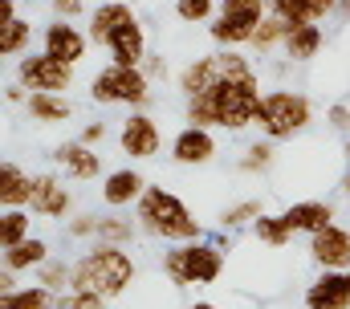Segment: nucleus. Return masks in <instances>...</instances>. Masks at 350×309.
<instances>
[{"label": "nucleus", "mask_w": 350, "mask_h": 309, "mask_svg": "<svg viewBox=\"0 0 350 309\" xmlns=\"http://www.w3.org/2000/svg\"><path fill=\"white\" fill-rule=\"evenodd\" d=\"M261 77H224L216 85H208L204 94L187 98V122L191 126H224V131H245L257 126V110H261Z\"/></svg>", "instance_id": "obj_1"}, {"label": "nucleus", "mask_w": 350, "mask_h": 309, "mask_svg": "<svg viewBox=\"0 0 350 309\" xmlns=\"http://www.w3.org/2000/svg\"><path fill=\"white\" fill-rule=\"evenodd\" d=\"M135 285V260L122 244H98L74 265V285L70 293H98L106 301L122 297Z\"/></svg>", "instance_id": "obj_2"}, {"label": "nucleus", "mask_w": 350, "mask_h": 309, "mask_svg": "<svg viewBox=\"0 0 350 309\" xmlns=\"http://www.w3.org/2000/svg\"><path fill=\"white\" fill-rule=\"evenodd\" d=\"M139 228L159 236V240H172V244L200 240V220L167 187H147L143 191V200H139Z\"/></svg>", "instance_id": "obj_3"}, {"label": "nucleus", "mask_w": 350, "mask_h": 309, "mask_svg": "<svg viewBox=\"0 0 350 309\" xmlns=\"http://www.w3.org/2000/svg\"><path fill=\"white\" fill-rule=\"evenodd\" d=\"M163 273L179 289H187V285H212L224 273V252H220V244H208V240L175 244L172 252L163 256Z\"/></svg>", "instance_id": "obj_4"}, {"label": "nucleus", "mask_w": 350, "mask_h": 309, "mask_svg": "<svg viewBox=\"0 0 350 309\" xmlns=\"http://www.w3.org/2000/svg\"><path fill=\"white\" fill-rule=\"evenodd\" d=\"M314 122V102L297 90H269L261 98V110H257V126H261L265 139L281 143V139H293L297 131H306Z\"/></svg>", "instance_id": "obj_5"}, {"label": "nucleus", "mask_w": 350, "mask_h": 309, "mask_svg": "<svg viewBox=\"0 0 350 309\" xmlns=\"http://www.w3.org/2000/svg\"><path fill=\"white\" fill-rule=\"evenodd\" d=\"M90 98L102 106H147L151 102V77L143 66H106L90 81Z\"/></svg>", "instance_id": "obj_6"}, {"label": "nucleus", "mask_w": 350, "mask_h": 309, "mask_svg": "<svg viewBox=\"0 0 350 309\" xmlns=\"http://www.w3.org/2000/svg\"><path fill=\"white\" fill-rule=\"evenodd\" d=\"M265 16H269V0H220V12L208 25V37L224 49H241L253 41Z\"/></svg>", "instance_id": "obj_7"}, {"label": "nucleus", "mask_w": 350, "mask_h": 309, "mask_svg": "<svg viewBox=\"0 0 350 309\" xmlns=\"http://www.w3.org/2000/svg\"><path fill=\"white\" fill-rule=\"evenodd\" d=\"M245 74H257V70L249 66V57L237 53V49H220V53L196 57V62L179 74V94L191 98V94H204L208 85H216V81H224V77H245Z\"/></svg>", "instance_id": "obj_8"}, {"label": "nucleus", "mask_w": 350, "mask_h": 309, "mask_svg": "<svg viewBox=\"0 0 350 309\" xmlns=\"http://www.w3.org/2000/svg\"><path fill=\"white\" fill-rule=\"evenodd\" d=\"M16 81L29 94H62V90L74 85V66H66V62H57L41 49V53L16 62Z\"/></svg>", "instance_id": "obj_9"}, {"label": "nucleus", "mask_w": 350, "mask_h": 309, "mask_svg": "<svg viewBox=\"0 0 350 309\" xmlns=\"http://www.w3.org/2000/svg\"><path fill=\"white\" fill-rule=\"evenodd\" d=\"M118 147H122V154H131L135 163H143V159H155V154H159V147H163L159 122H155L151 114L135 110V114L122 122V131H118Z\"/></svg>", "instance_id": "obj_10"}, {"label": "nucleus", "mask_w": 350, "mask_h": 309, "mask_svg": "<svg viewBox=\"0 0 350 309\" xmlns=\"http://www.w3.org/2000/svg\"><path fill=\"white\" fill-rule=\"evenodd\" d=\"M310 256H314L318 269H338V273H347L350 269V228L330 224V228H322L318 236H310Z\"/></svg>", "instance_id": "obj_11"}, {"label": "nucleus", "mask_w": 350, "mask_h": 309, "mask_svg": "<svg viewBox=\"0 0 350 309\" xmlns=\"http://www.w3.org/2000/svg\"><path fill=\"white\" fill-rule=\"evenodd\" d=\"M86 49H90V33H82L74 21H53L45 29V53L49 57H57L66 66H78L86 57Z\"/></svg>", "instance_id": "obj_12"}, {"label": "nucleus", "mask_w": 350, "mask_h": 309, "mask_svg": "<svg viewBox=\"0 0 350 309\" xmlns=\"http://www.w3.org/2000/svg\"><path fill=\"white\" fill-rule=\"evenodd\" d=\"M172 159L179 167H204L216 159V135L208 126H183L172 139Z\"/></svg>", "instance_id": "obj_13"}, {"label": "nucleus", "mask_w": 350, "mask_h": 309, "mask_svg": "<svg viewBox=\"0 0 350 309\" xmlns=\"http://www.w3.org/2000/svg\"><path fill=\"white\" fill-rule=\"evenodd\" d=\"M106 49H110V62L114 66H143L147 62V33H143L139 16L126 21V25H118L106 37Z\"/></svg>", "instance_id": "obj_14"}, {"label": "nucleus", "mask_w": 350, "mask_h": 309, "mask_svg": "<svg viewBox=\"0 0 350 309\" xmlns=\"http://www.w3.org/2000/svg\"><path fill=\"white\" fill-rule=\"evenodd\" d=\"M147 187H151V183H147L135 167H118V171H110V175L102 179V204H106V208H131V204L143 200Z\"/></svg>", "instance_id": "obj_15"}, {"label": "nucleus", "mask_w": 350, "mask_h": 309, "mask_svg": "<svg viewBox=\"0 0 350 309\" xmlns=\"http://www.w3.org/2000/svg\"><path fill=\"white\" fill-rule=\"evenodd\" d=\"M310 309H350V281L338 269H322V277L306 289Z\"/></svg>", "instance_id": "obj_16"}, {"label": "nucleus", "mask_w": 350, "mask_h": 309, "mask_svg": "<svg viewBox=\"0 0 350 309\" xmlns=\"http://www.w3.org/2000/svg\"><path fill=\"white\" fill-rule=\"evenodd\" d=\"M37 216H45V220H62V216H70V187L57 179V175H37V183H33V204H29Z\"/></svg>", "instance_id": "obj_17"}, {"label": "nucleus", "mask_w": 350, "mask_h": 309, "mask_svg": "<svg viewBox=\"0 0 350 309\" xmlns=\"http://www.w3.org/2000/svg\"><path fill=\"white\" fill-rule=\"evenodd\" d=\"M281 216L289 220V228H293V232L318 236L322 228H330V224H334V204H326V200H297V204H289Z\"/></svg>", "instance_id": "obj_18"}, {"label": "nucleus", "mask_w": 350, "mask_h": 309, "mask_svg": "<svg viewBox=\"0 0 350 309\" xmlns=\"http://www.w3.org/2000/svg\"><path fill=\"white\" fill-rule=\"evenodd\" d=\"M53 163L70 175V179H98L102 175V154H94V147H86L82 139L78 143H62L53 151Z\"/></svg>", "instance_id": "obj_19"}, {"label": "nucleus", "mask_w": 350, "mask_h": 309, "mask_svg": "<svg viewBox=\"0 0 350 309\" xmlns=\"http://www.w3.org/2000/svg\"><path fill=\"white\" fill-rule=\"evenodd\" d=\"M33 183H37V175H29L21 163H4V171H0V204L4 208H29L33 204Z\"/></svg>", "instance_id": "obj_20"}, {"label": "nucleus", "mask_w": 350, "mask_h": 309, "mask_svg": "<svg viewBox=\"0 0 350 309\" xmlns=\"http://www.w3.org/2000/svg\"><path fill=\"white\" fill-rule=\"evenodd\" d=\"M126 21H135V8H131V4H122V0H106V4H98V8L90 12V41L106 45V37H110L118 25H126Z\"/></svg>", "instance_id": "obj_21"}, {"label": "nucleus", "mask_w": 350, "mask_h": 309, "mask_svg": "<svg viewBox=\"0 0 350 309\" xmlns=\"http://www.w3.org/2000/svg\"><path fill=\"white\" fill-rule=\"evenodd\" d=\"M281 49H285L289 62H310V57H318V49H322V29H318V25H289Z\"/></svg>", "instance_id": "obj_22"}, {"label": "nucleus", "mask_w": 350, "mask_h": 309, "mask_svg": "<svg viewBox=\"0 0 350 309\" xmlns=\"http://www.w3.org/2000/svg\"><path fill=\"white\" fill-rule=\"evenodd\" d=\"M29 114L41 122V126H57V122H66L70 114H74V102L70 98H62V94H29Z\"/></svg>", "instance_id": "obj_23"}, {"label": "nucleus", "mask_w": 350, "mask_h": 309, "mask_svg": "<svg viewBox=\"0 0 350 309\" xmlns=\"http://www.w3.org/2000/svg\"><path fill=\"white\" fill-rule=\"evenodd\" d=\"M49 260V244L37 236H29V240H21L16 248H4V269H12V273H25V269H41Z\"/></svg>", "instance_id": "obj_24"}, {"label": "nucleus", "mask_w": 350, "mask_h": 309, "mask_svg": "<svg viewBox=\"0 0 350 309\" xmlns=\"http://www.w3.org/2000/svg\"><path fill=\"white\" fill-rule=\"evenodd\" d=\"M29 228H33L29 208H4V216H0V244L16 248L21 240H29Z\"/></svg>", "instance_id": "obj_25"}, {"label": "nucleus", "mask_w": 350, "mask_h": 309, "mask_svg": "<svg viewBox=\"0 0 350 309\" xmlns=\"http://www.w3.org/2000/svg\"><path fill=\"white\" fill-rule=\"evenodd\" d=\"M0 309H53V293L45 285H21L0 297Z\"/></svg>", "instance_id": "obj_26"}, {"label": "nucleus", "mask_w": 350, "mask_h": 309, "mask_svg": "<svg viewBox=\"0 0 350 309\" xmlns=\"http://www.w3.org/2000/svg\"><path fill=\"white\" fill-rule=\"evenodd\" d=\"M269 16H281L285 25H318L314 0H269Z\"/></svg>", "instance_id": "obj_27"}, {"label": "nucleus", "mask_w": 350, "mask_h": 309, "mask_svg": "<svg viewBox=\"0 0 350 309\" xmlns=\"http://www.w3.org/2000/svg\"><path fill=\"white\" fill-rule=\"evenodd\" d=\"M29 37H33V25H29L25 16L0 25V57H16V53H25V49H29Z\"/></svg>", "instance_id": "obj_28"}, {"label": "nucleus", "mask_w": 350, "mask_h": 309, "mask_svg": "<svg viewBox=\"0 0 350 309\" xmlns=\"http://www.w3.org/2000/svg\"><path fill=\"white\" fill-rule=\"evenodd\" d=\"M253 236H257L261 244H269V248H285V244L293 240V228H289L285 216H269V212H265L261 220L253 224Z\"/></svg>", "instance_id": "obj_29"}, {"label": "nucleus", "mask_w": 350, "mask_h": 309, "mask_svg": "<svg viewBox=\"0 0 350 309\" xmlns=\"http://www.w3.org/2000/svg\"><path fill=\"white\" fill-rule=\"evenodd\" d=\"M265 216L261 200H241V204H232V208H224V216H220V224L224 228H245V224H257Z\"/></svg>", "instance_id": "obj_30"}, {"label": "nucleus", "mask_w": 350, "mask_h": 309, "mask_svg": "<svg viewBox=\"0 0 350 309\" xmlns=\"http://www.w3.org/2000/svg\"><path fill=\"white\" fill-rule=\"evenodd\" d=\"M220 12V0H175V16L187 25H204Z\"/></svg>", "instance_id": "obj_31"}, {"label": "nucleus", "mask_w": 350, "mask_h": 309, "mask_svg": "<svg viewBox=\"0 0 350 309\" xmlns=\"http://www.w3.org/2000/svg\"><path fill=\"white\" fill-rule=\"evenodd\" d=\"M285 33H289V25H285L281 16H265V25L253 33V41H249V45H253L257 53H269L273 45H281V41H285Z\"/></svg>", "instance_id": "obj_32"}, {"label": "nucleus", "mask_w": 350, "mask_h": 309, "mask_svg": "<svg viewBox=\"0 0 350 309\" xmlns=\"http://www.w3.org/2000/svg\"><path fill=\"white\" fill-rule=\"evenodd\" d=\"M131 236H135V224L122 220V216H106V220H98V240H102V244H126Z\"/></svg>", "instance_id": "obj_33"}, {"label": "nucleus", "mask_w": 350, "mask_h": 309, "mask_svg": "<svg viewBox=\"0 0 350 309\" xmlns=\"http://www.w3.org/2000/svg\"><path fill=\"white\" fill-rule=\"evenodd\" d=\"M37 285H45L49 293H62V289H70L74 285V269L70 265H41V277H37Z\"/></svg>", "instance_id": "obj_34"}, {"label": "nucleus", "mask_w": 350, "mask_h": 309, "mask_svg": "<svg viewBox=\"0 0 350 309\" xmlns=\"http://www.w3.org/2000/svg\"><path fill=\"white\" fill-rule=\"evenodd\" d=\"M273 167V139H261V143H253L245 159H241V171H249V175H257V171H269Z\"/></svg>", "instance_id": "obj_35"}, {"label": "nucleus", "mask_w": 350, "mask_h": 309, "mask_svg": "<svg viewBox=\"0 0 350 309\" xmlns=\"http://www.w3.org/2000/svg\"><path fill=\"white\" fill-rule=\"evenodd\" d=\"M70 236H74V240L98 236V216H74V220H70Z\"/></svg>", "instance_id": "obj_36"}, {"label": "nucleus", "mask_w": 350, "mask_h": 309, "mask_svg": "<svg viewBox=\"0 0 350 309\" xmlns=\"http://www.w3.org/2000/svg\"><path fill=\"white\" fill-rule=\"evenodd\" d=\"M326 118H330V126H334L338 135H350V106H330Z\"/></svg>", "instance_id": "obj_37"}, {"label": "nucleus", "mask_w": 350, "mask_h": 309, "mask_svg": "<svg viewBox=\"0 0 350 309\" xmlns=\"http://www.w3.org/2000/svg\"><path fill=\"white\" fill-rule=\"evenodd\" d=\"M53 12H57V21H74V16H82V0H53Z\"/></svg>", "instance_id": "obj_38"}, {"label": "nucleus", "mask_w": 350, "mask_h": 309, "mask_svg": "<svg viewBox=\"0 0 350 309\" xmlns=\"http://www.w3.org/2000/svg\"><path fill=\"white\" fill-rule=\"evenodd\" d=\"M102 139H106V122H90L86 131H82V143H86V147L102 143Z\"/></svg>", "instance_id": "obj_39"}, {"label": "nucleus", "mask_w": 350, "mask_h": 309, "mask_svg": "<svg viewBox=\"0 0 350 309\" xmlns=\"http://www.w3.org/2000/svg\"><path fill=\"white\" fill-rule=\"evenodd\" d=\"M12 289H21V285H16V273L4 269V273H0V293H12Z\"/></svg>", "instance_id": "obj_40"}, {"label": "nucleus", "mask_w": 350, "mask_h": 309, "mask_svg": "<svg viewBox=\"0 0 350 309\" xmlns=\"http://www.w3.org/2000/svg\"><path fill=\"white\" fill-rule=\"evenodd\" d=\"M16 21V0H0V25Z\"/></svg>", "instance_id": "obj_41"}, {"label": "nucleus", "mask_w": 350, "mask_h": 309, "mask_svg": "<svg viewBox=\"0 0 350 309\" xmlns=\"http://www.w3.org/2000/svg\"><path fill=\"white\" fill-rule=\"evenodd\" d=\"M338 12H342V16L350 21V0H338Z\"/></svg>", "instance_id": "obj_42"}, {"label": "nucleus", "mask_w": 350, "mask_h": 309, "mask_svg": "<svg viewBox=\"0 0 350 309\" xmlns=\"http://www.w3.org/2000/svg\"><path fill=\"white\" fill-rule=\"evenodd\" d=\"M187 309H216L212 301H196V306H187Z\"/></svg>", "instance_id": "obj_43"}, {"label": "nucleus", "mask_w": 350, "mask_h": 309, "mask_svg": "<svg viewBox=\"0 0 350 309\" xmlns=\"http://www.w3.org/2000/svg\"><path fill=\"white\" fill-rule=\"evenodd\" d=\"M342 191H347V196H350V171H347V175H342Z\"/></svg>", "instance_id": "obj_44"}, {"label": "nucleus", "mask_w": 350, "mask_h": 309, "mask_svg": "<svg viewBox=\"0 0 350 309\" xmlns=\"http://www.w3.org/2000/svg\"><path fill=\"white\" fill-rule=\"evenodd\" d=\"M53 309H78V306H70V297H66V301H62V306H53Z\"/></svg>", "instance_id": "obj_45"}, {"label": "nucleus", "mask_w": 350, "mask_h": 309, "mask_svg": "<svg viewBox=\"0 0 350 309\" xmlns=\"http://www.w3.org/2000/svg\"><path fill=\"white\" fill-rule=\"evenodd\" d=\"M347 281H350V269H347Z\"/></svg>", "instance_id": "obj_46"}, {"label": "nucleus", "mask_w": 350, "mask_h": 309, "mask_svg": "<svg viewBox=\"0 0 350 309\" xmlns=\"http://www.w3.org/2000/svg\"><path fill=\"white\" fill-rule=\"evenodd\" d=\"M347 154H350V143H347Z\"/></svg>", "instance_id": "obj_47"}, {"label": "nucleus", "mask_w": 350, "mask_h": 309, "mask_svg": "<svg viewBox=\"0 0 350 309\" xmlns=\"http://www.w3.org/2000/svg\"><path fill=\"white\" fill-rule=\"evenodd\" d=\"M49 4H53V0H49Z\"/></svg>", "instance_id": "obj_48"}]
</instances>
